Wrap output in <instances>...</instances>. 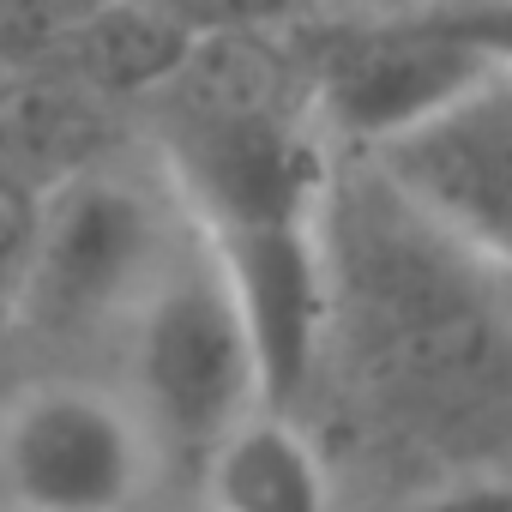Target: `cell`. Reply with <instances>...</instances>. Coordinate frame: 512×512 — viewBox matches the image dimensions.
Here are the masks:
<instances>
[{
    "label": "cell",
    "mask_w": 512,
    "mask_h": 512,
    "mask_svg": "<svg viewBox=\"0 0 512 512\" xmlns=\"http://www.w3.org/2000/svg\"><path fill=\"white\" fill-rule=\"evenodd\" d=\"M115 386L151 434L163 476L175 470L187 482L253 410H272L235 296L193 229L121 332Z\"/></svg>",
    "instance_id": "6da1fadb"
},
{
    "label": "cell",
    "mask_w": 512,
    "mask_h": 512,
    "mask_svg": "<svg viewBox=\"0 0 512 512\" xmlns=\"http://www.w3.org/2000/svg\"><path fill=\"white\" fill-rule=\"evenodd\" d=\"M187 241L181 205L121 169H73L37 193L31 253L13 314L43 338L127 332L139 302L157 290Z\"/></svg>",
    "instance_id": "7a4b0ae2"
},
{
    "label": "cell",
    "mask_w": 512,
    "mask_h": 512,
    "mask_svg": "<svg viewBox=\"0 0 512 512\" xmlns=\"http://www.w3.org/2000/svg\"><path fill=\"white\" fill-rule=\"evenodd\" d=\"M163 458L121 386L37 380L0 410V512H145Z\"/></svg>",
    "instance_id": "3957f363"
},
{
    "label": "cell",
    "mask_w": 512,
    "mask_h": 512,
    "mask_svg": "<svg viewBox=\"0 0 512 512\" xmlns=\"http://www.w3.org/2000/svg\"><path fill=\"white\" fill-rule=\"evenodd\" d=\"M193 235L205 241V253L217 260V272L235 296V314L253 338V356H260L266 404L296 416V404L314 380L326 308H332L326 211L241 217V223H217V229H193Z\"/></svg>",
    "instance_id": "277c9868"
},
{
    "label": "cell",
    "mask_w": 512,
    "mask_h": 512,
    "mask_svg": "<svg viewBox=\"0 0 512 512\" xmlns=\"http://www.w3.org/2000/svg\"><path fill=\"white\" fill-rule=\"evenodd\" d=\"M374 169L416 217L512 272V73H488L446 115L374 151Z\"/></svg>",
    "instance_id": "5b68a950"
},
{
    "label": "cell",
    "mask_w": 512,
    "mask_h": 512,
    "mask_svg": "<svg viewBox=\"0 0 512 512\" xmlns=\"http://www.w3.org/2000/svg\"><path fill=\"white\" fill-rule=\"evenodd\" d=\"M488 73L494 67L428 13L422 25L368 31V37H350L344 49H332L314 79V115L326 133H338L374 157L392 139L416 133L422 121L446 115Z\"/></svg>",
    "instance_id": "8992f818"
},
{
    "label": "cell",
    "mask_w": 512,
    "mask_h": 512,
    "mask_svg": "<svg viewBox=\"0 0 512 512\" xmlns=\"http://www.w3.org/2000/svg\"><path fill=\"white\" fill-rule=\"evenodd\" d=\"M193 512H338V488L302 416L253 410L193 470Z\"/></svg>",
    "instance_id": "52a82bcc"
},
{
    "label": "cell",
    "mask_w": 512,
    "mask_h": 512,
    "mask_svg": "<svg viewBox=\"0 0 512 512\" xmlns=\"http://www.w3.org/2000/svg\"><path fill=\"white\" fill-rule=\"evenodd\" d=\"M392 512H512V476H500V470H464V476L428 482L422 494L398 500Z\"/></svg>",
    "instance_id": "ba28073f"
},
{
    "label": "cell",
    "mask_w": 512,
    "mask_h": 512,
    "mask_svg": "<svg viewBox=\"0 0 512 512\" xmlns=\"http://www.w3.org/2000/svg\"><path fill=\"white\" fill-rule=\"evenodd\" d=\"M31 223H37V199L0 175V314H13V302H19L25 253H31Z\"/></svg>",
    "instance_id": "9c48e42d"
},
{
    "label": "cell",
    "mask_w": 512,
    "mask_h": 512,
    "mask_svg": "<svg viewBox=\"0 0 512 512\" xmlns=\"http://www.w3.org/2000/svg\"><path fill=\"white\" fill-rule=\"evenodd\" d=\"M145 512H169V506H145ZM181 512H193V500H187V506H181Z\"/></svg>",
    "instance_id": "30bf717a"
},
{
    "label": "cell",
    "mask_w": 512,
    "mask_h": 512,
    "mask_svg": "<svg viewBox=\"0 0 512 512\" xmlns=\"http://www.w3.org/2000/svg\"><path fill=\"white\" fill-rule=\"evenodd\" d=\"M440 7H458V0H434V13H440Z\"/></svg>",
    "instance_id": "8fae6325"
}]
</instances>
